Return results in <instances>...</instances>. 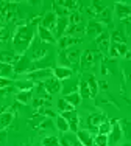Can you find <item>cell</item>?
<instances>
[{
  "mask_svg": "<svg viewBox=\"0 0 131 146\" xmlns=\"http://www.w3.org/2000/svg\"><path fill=\"white\" fill-rule=\"evenodd\" d=\"M37 23H41L39 17H36L33 22L27 23V25L17 27V30L13 34V48L17 54H23V51H27L31 47L34 40V28Z\"/></svg>",
  "mask_w": 131,
  "mask_h": 146,
  "instance_id": "6da1fadb",
  "label": "cell"
},
{
  "mask_svg": "<svg viewBox=\"0 0 131 146\" xmlns=\"http://www.w3.org/2000/svg\"><path fill=\"white\" fill-rule=\"evenodd\" d=\"M81 59V50L77 47L67 48V50H59V62L63 67H75L77 64H80Z\"/></svg>",
  "mask_w": 131,
  "mask_h": 146,
  "instance_id": "7a4b0ae2",
  "label": "cell"
},
{
  "mask_svg": "<svg viewBox=\"0 0 131 146\" xmlns=\"http://www.w3.org/2000/svg\"><path fill=\"white\" fill-rule=\"evenodd\" d=\"M95 65H97V53L92 50H84L81 53V59H80L81 70L84 72L92 70V68H95Z\"/></svg>",
  "mask_w": 131,
  "mask_h": 146,
  "instance_id": "3957f363",
  "label": "cell"
},
{
  "mask_svg": "<svg viewBox=\"0 0 131 146\" xmlns=\"http://www.w3.org/2000/svg\"><path fill=\"white\" fill-rule=\"evenodd\" d=\"M112 123V127H111V132L108 134V145L109 146H116L117 143H120L123 138V131H122V126H120L119 121H111Z\"/></svg>",
  "mask_w": 131,
  "mask_h": 146,
  "instance_id": "277c9868",
  "label": "cell"
},
{
  "mask_svg": "<svg viewBox=\"0 0 131 146\" xmlns=\"http://www.w3.org/2000/svg\"><path fill=\"white\" fill-rule=\"evenodd\" d=\"M47 53H49V48H47V44H44L42 40L37 39L33 40V47H31V59L34 61H39V59L45 58Z\"/></svg>",
  "mask_w": 131,
  "mask_h": 146,
  "instance_id": "5b68a950",
  "label": "cell"
},
{
  "mask_svg": "<svg viewBox=\"0 0 131 146\" xmlns=\"http://www.w3.org/2000/svg\"><path fill=\"white\" fill-rule=\"evenodd\" d=\"M61 117L69 123V129L77 134L80 131V118H78L77 110H69V112H61Z\"/></svg>",
  "mask_w": 131,
  "mask_h": 146,
  "instance_id": "8992f818",
  "label": "cell"
},
{
  "mask_svg": "<svg viewBox=\"0 0 131 146\" xmlns=\"http://www.w3.org/2000/svg\"><path fill=\"white\" fill-rule=\"evenodd\" d=\"M31 59L28 56H25V54H20L19 59L16 61V64L13 65V68H14V73H27L31 70Z\"/></svg>",
  "mask_w": 131,
  "mask_h": 146,
  "instance_id": "52a82bcc",
  "label": "cell"
},
{
  "mask_svg": "<svg viewBox=\"0 0 131 146\" xmlns=\"http://www.w3.org/2000/svg\"><path fill=\"white\" fill-rule=\"evenodd\" d=\"M109 56L111 58H131V53L128 51L126 44H112L111 42V48H109Z\"/></svg>",
  "mask_w": 131,
  "mask_h": 146,
  "instance_id": "ba28073f",
  "label": "cell"
},
{
  "mask_svg": "<svg viewBox=\"0 0 131 146\" xmlns=\"http://www.w3.org/2000/svg\"><path fill=\"white\" fill-rule=\"evenodd\" d=\"M95 44H97L98 50L102 51L103 54H109V48H111V34L103 31L97 39H95Z\"/></svg>",
  "mask_w": 131,
  "mask_h": 146,
  "instance_id": "9c48e42d",
  "label": "cell"
},
{
  "mask_svg": "<svg viewBox=\"0 0 131 146\" xmlns=\"http://www.w3.org/2000/svg\"><path fill=\"white\" fill-rule=\"evenodd\" d=\"M53 76V70L51 68H47V70H34V72H30L27 75L28 81H33V82H44L47 78Z\"/></svg>",
  "mask_w": 131,
  "mask_h": 146,
  "instance_id": "30bf717a",
  "label": "cell"
},
{
  "mask_svg": "<svg viewBox=\"0 0 131 146\" xmlns=\"http://www.w3.org/2000/svg\"><path fill=\"white\" fill-rule=\"evenodd\" d=\"M83 42L81 37H74V36H63L61 39H58V47L59 50H67V48H74L77 45Z\"/></svg>",
  "mask_w": 131,
  "mask_h": 146,
  "instance_id": "8fae6325",
  "label": "cell"
},
{
  "mask_svg": "<svg viewBox=\"0 0 131 146\" xmlns=\"http://www.w3.org/2000/svg\"><path fill=\"white\" fill-rule=\"evenodd\" d=\"M56 22H58V16L55 14V11H50L47 13L45 16L41 19V27H44V28H47L49 31H51V33H55V28H56Z\"/></svg>",
  "mask_w": 131,
  "mask_h": 146,
  "instance_id": "7c38bea8",
  "label": "cell"
},
{
  "mask_svg": "<svg viewBox=\"0 0 131 146\" xmlns=\"http://www.w3.org/2000/svg\"><path fill=\"white\" fill-rule=\"evenodd\" d=\"M103 30H105L103 23H100L98 20H89L88 25H86V34L89 37H95V39L103 33Z\"/></svg>",
  "mask_w": 131,
  "mask_h": 146,
  "instance_id": "4fadbf2b",
  "label": "cell"
},
{
  "mask_svg": "<svg viewBox=\"0 0 131 146\" xmlns=\"http://www.w3.org/2000/svg\"><path fill=\"white\" fill-rule=\"evenodd\" d=\"M42 84H44V87H45V90H47V93H49V95L58 93V92H61V89H63V84H61V81H59V79H56L55 76H50V78H47L45 81L42 82Z\"/></svg>",
  "mask_w": 131,
  "mask_h": 146,
  "instance_id": "5bb4252c",
  "label": "cell"
},
{
  "mask_svg": "<svg viewBox=\"0 0 131 146\" xmlns=\"http://www.w3.org/2000/svg\"><path fill=\"white\" fill-rule=\"evenodd\" d=\"M114 11L117 17H119L120 20H126L128 17H131V6L128 5V3H122V2H117L116 6H114Z\"/></svg>",
  "mask_w": 131,
  "mask_h": 146,
  "instance_id": "9a60e30c",
  "label": "cell"
},
{
  "mask_svg": "<svg viewBox=\"0 0 131 146\" xmlns=\"http://www.w3.org/2000/svg\"><path fill=\"white\" fill-rule=\"evenodd\" d=\"M103 121H106V117L103 115V113H92L91 117L88 118V126H89V132L91 131H95L98 132V126L103 123Z\"/></svg>",
  "mask_w": 131,
  "mask_h": 146,
  "instance_id": "2e32d148",
  "label": "cell"
},
{
  "mask_svg": "<svg viewBox=\"0 0 131 146\" xmlns=\"http://www.w3.org/2000/svg\"><path fill=\"white\" fill-rule=\"evenodd\" d=\"M81 78L88 82L89 90H91V98H95V95L98 93V81L95 79V76L92 75V73H84Z\"/></svg>",
  "mask_w": 131,
  "mask_h": 146,
  "instance_id": "e0dca14e",
  "label": "cell"
},
{
  "mask_svg": "<svg viewBox=\"0 0 131 146\" xmlns=\"http://www.w3.org/2000/svg\"><path fill=\"white\" fill-rule=\"evenodd\" d=\"M37 37H39V40H42L44 44H55L56 42V37L53 36V33L49 31L47 28H44V27H37Z\"/></svg>",
  "mask_w": 131,
  "mask_h": 146,
  "instance_id": "ac0fdd59",
  "label": "cell"
},
{
  "mask_svg": "<svg viewBox=\"0 0 131 146\" xmlns=\"http://www.w3.org/2000/svg\"><path fill=\"white\" fill-rule=\"evenodd\" d=\"M69 27V17H58V22H56V28H55L53 36L61 39V37L66 34V30Z\"/></svg>",
  "mask_w": 131,
  "mask_h": 146,
  "instance_id": "d6986e66",
  "label": "cell"
},
{
  "mask_svg": "<svg viewBox=\"0 0 131 146\" xmlns=\"http://www.w3.org/2000/svg\"><path fill=\"white\" fill-rule=\"evenodd\" d=\"M77 138L80 140V143L83 146H92L94 145V135L92 132H89L88 129H80L77 132Z\"/></svg>",
  "mask_w": 131,
  "mask_h": 146,
  "instance_id": "ffe728a7",
  "label": "cell"
},
{
  "mask_svg": "<svg viewBox=\"0 0 131 146\" xmlns=\"http://www.w3.org/2000/svg\"><path fill=\"white\" fill-rule=\"evenodd\" d=\"M72 68L69 67H63V65H58V67L53 68V76L56 79H59V81H66V79H69L72 76Z\"/></svg>",
  "mask_w": 131,
  "mask_h": 146,
  "instance_id": "44dd1931",
  "label": "cell"
},
{
  "mask_svg": "<svg viewBox=\"0 0 131 146\" xmlns=\"http://www.w3.org/2000/svg\"><path fill=\"white\" fill-rule=\"evenodd\" d=\"M83 33H86V25L84 23H78V25H69L66 30L64 36H74V37H81Z\"/></svg>",
  "mask_w": 131,
  "mask_h": 146,
  "instance_id": "7402d4cb",
  "label": "cell"
},
{
  "mask_svg": "<svg viewBox=\"0 0 131 146\" xmlns=\"http://www.w3.org/2000/svg\"><path fill=\"white\" fill-rule=\"evenodd\" d=\"M19 56H20V54H17L16 51H0V62L14 65L16 61L19 59Z\"/></svg>",
  "mask_w": 131,
  "mask_h": 146,
  "instance_id": "603a6c76",
  "label": "cell"
},
{
  "mask_svg": "<svg viewBox=\"0 0 131 146\" xmlns=\"http://www.w3.org/2000/svg\"><path fill=\"white\" fill-rule=\"evenodd\" d=\"M51 65H53V59H50V58H42V59H39V61H34L33 64H31V70H47V68H50Z\"/></svg>",
  "mask_w": 131,
  "mask_h": 146,
  "instance_id": "cb8c5ba5",
  "label": "cell"
},
{
  "mask_svg": "<svg viewBox=\"0 0 131 146\" xmlns=\"http://www.w3.org/2000/svg\"><path fill=\"white\" fill-rule=\"evenodd\" d=\"M61 146H83L80 143V140L77 138V135H70V134H66L64 137H61Z\"/></svg>",
  "mask_w": 131,
  "mask_h": 146,
  "instance_id": "d4e9b609",
  "label": "cell"
},
{
  "mask_svg": "<svg viewBox=\"0 0 131 146\" xmlns=\"http://www.w3.org/2000/svg\"><path fill=\"white\" fill-rule=\"evenodd\" d=\"M70 79V78H69ZM69 79H66L64 81V84H63V93H64V96L66 95H69V93H75V92H78V81H69Z\"/></svg>",
  "mask_w": 131,
  "mask_h": 146,
  "instance_id": "484cf974",
  "label": "cell"
},
{
  "mask_svg": "<svg viewBox=\"0 0 131 146\" xmlns=\"http://www.w3.org/2000/svg\"><path fill=\"white\" fill-rule=\"evenodd\" d=\"M78 93H80L81 98H91V90H89V86L84 79H80L78 81Z\"/></svg>",
  "mask_w": 131,
  "mask_h": 146,
  "instance_id": "4316f807",
  "label": "cell"
},
{
  "mask_svg": "<svg viewBox=\"0 0 131 146\" xmlns=\"http://www.w3.org/2000/svg\"><path fill=\"white\" fill-rule=\"evenodd\" d=\"M105 8H108L105 3H102V2H94V3H91V6L88 8V13H89V14H92V16H98Z\"/></svg>",
  "mask_w": 131,
  "mask_h": 146,
  "instance_id": "83f0119b",
  "label": "cell"
},
{
  "mask_svg": "<svg viewBox=\"0 0 131 146\" xmlns=\"http://www.w3.org/2000/svg\"><path fill=\"white\" fill-rule=\"evenodd\" d=\"M64 100L70 104V106L77 107V106H80V104H81V100L83 98L80 96V93H78V92H75V93H69V95H66Z\"/></svg>",
  "mask_w": 131,
  "mask_h": 146,
  "instance_id": "f1b7e54d",
  "label": "cell"
},
{
  "mask_svg": "<svg viewBox=\"0 0 131 146\" xmlns=\"http://www.w3.org/2000/svg\"><path fill=\"white\" fill-rule=\"evenodd\" d=\"M11 121H13V113H9V112L0 113V131H3L6 126H9Z\"/></svg>",
  "mask_w": 131,
  "mask_h": 146,
  "instance_id": "f546056e",
  "label": "cell"
},
{
  "mask_svg": "<svg viewBox=\"0 0 131 146\" xmlns=\"http://www.w3.org/2000/svg\"><path fill=\"white\" fill-rule=\"evenodd\" d=\"M31 95H33L31 90H20V92L16 95V100L19 103L27 104V103H30V100H31Z\"/></svg>",
  "mask_w": 131,
  "mask_h": 146,
  "instance_id": "4dcf8cb0",
  "label": "cell"
},
{
  "mask_svg": "<svg viewBox=\"0 0 131 146\" xmlns=\"http://www.w3.org/2000/svg\"><path fill=\"white\" fill-rule=\"evenodd\" d=\"M13 73H14V68H13V65L0 62V78H8V76L13 75Z\"/></svg>",
  "mask_w": 131,
  "mask_h": 146,
  "instance_id": "1f68e13d",
  "label": "cell"
},
{
  "mask_svg": "<svg viewBox=\"0 0 131 146\" xmlns=\"http://www.w3.org/2000/svg\"><path fill=\"white\" fill-rule=\"evenodd\" d=\"M111 42L112 44H125L126 37H125V34H123L120 30H116L114 33L111 34Z\"/></svg>",
  "mask_w": 131,
  "mask_h": 146,
  "instance_id": "d6a6232c",
  "label": "cell"
},
{
  "mask_svg": "<svg viewBox=\"0 0 131 146\" xmlns=\"http://www.w3.org/2000/svg\"><path fill=\"white\" fill-rule=\"evenodd\" d=\"M41 143H42V146H61L59 138L55 137V135H49V137H44Z\"/></svg>",
  "mask_w": 131,
  "mask_h": 146,
  "instance_id": "836d02e7",
  "label": "cell"
},
{
  "mask_svg": "<svg viewBox=\"0 0 131 146\" xmlns=\"http://www.w3.org/2000/svg\"><path fill=\"white\" fill-rule=\"evenodd\" d=\"M97 19H98L100 23H102V22H103V23H111V9H109V8H105V9H103V11L97 16Z\"/></svg>",
  "mask_w": 131,
  "mask_h": 146,
  "instance_id": "e575fe53",
  "label": "cell"
},
{
  "mask_svg": "<svg viewBox=\"0 0 131 146\" xmlns=\"http://www.w3.org/2000/svg\"><path fill=\"white\" fill-rule=\"evenodd\" d=\"M55 124H56L58 131H61V132H67V131H70V129H69V123H67V121H66L61 115H58V117H56V120H55Z\"/></svg>",
  "mask_w": 131,
  "mask_h": 146,
  "instance_id": "d590c367",
  "label": "cell"
},
{
  "mask_svg": "<svg viewBox=\"0 0 131 146\" xmlns=\"http://www.w3.org/2000/svg\"><path fill=\"white\" fill-rule=\"evenodd\" d=\"M78 23H83V16L80 11H74L69 16V25H78Z\"/></svg>",
  "mask_w": 131,
  "mask_h": 146,
  "instance_id": "8d00e7d4",
  "label": "cell"
},
{
  "mask_svg": "<svg viewBox=\"0 0 131 146\" xmlns=\"http://www.w3.org/2000/svg\"><path fill=\"white\" fill-rule=\"evenodd\" d=\"M92 146H109L108 145V135L97 134L94 137V145H92Z\"/></svg>",
  "mask_w": 131,
  "mask_h": 146,
  "instance_id": "74e56055",
  "label": "cell"
},
{
  "mask_svg": "<svg viewBox=\"0 0 131 146\" xmlns=\"http://www.w3.org/2000/svg\"><path fill=\"white\" fill-rule=\"evenodd\" d=\"M58 109H59L61 112H69V110H75V107L70 106V104L66 101L64 98H59V100H58Z\"/></svg>",
  "mask_w": 131,
  "mask_h": 146,
  "instance_id": "f35d334b",
  "label": "cell"
},
{
  "mask_svg": "<svg viewBox=\"0 0 131 146\" xmlns=\"http://www.w3.org/2000/svg\"><path fill=\"white\" fill-rule=\"evenodd\" d=\"M111 127H112V123L111 121H103L102 124L98 126V134H103V135H108L109 132H111Z\"/></svg>",
  "mask_w": 131,
  "mask_h": 146,
  "instance_id": "ab89813d",
  "label": "cell"
},
{
  "mask_svg": "<svg viewBox=\"0 0 131 146\" xmlns=\"http://www.w3.org/2000/svg\"><path fill=\"white\" fill-rule=\"evenodd\" d=\"M58 5L63 6V8H66L67 11H70V9H72V13H74V11H77V8H78L80 3H78V2H58Z\"/></svg>",
  "mask_w": 131,
  "mask_h": 146,
  "instance_id": "60d3db41",
  "label": "cell"
},
{
  "mask_svg": "<svg viewBox=\"0 0 131 146\" xmlns=\"http://www.w3.org/2000/svg\"><path fill=\"white\" fill-rule=\"evenodd\" d=\"M50 101H45V98H34L33 100V107L34 109H41V107H45V106H49Z\"/></svg>",
  "mask_w": 131,
  "mask_h": 146,
  "instance_id": "b9f144b4",
  "label": "cell"
},
{
  "mask_svg": "<svg viewBox=\"0 0 131 146\" xmlns=\"http://www.w3.org/2000/svg\"><path fill=\"white\" fill-rule=\"evenodd\" d=\"M16 86H17L20 90H31V89L34 87V82H33V81H19Z\"/></svg>",
  "mask_w": 131,
  "mask_h": 146,
  "instance_id": "7bdbcfd3",
  "label": "cell"
},
{
  "mask_svg": "<svg viewBox=\"0 0 131 146\" xmlns=\"http://www.w3.org/2000/svg\"><path fill=\"white\" fill-rule=\"evenodd\" d=\"M8 37H9L8 27H3V28H0V42H5V40H8Z\"/></svg>",
  "mask_w": 131,
  "mask_h": 146,
  "instance_id": "ee69618b",
  "label": "cell"
},
{
  "mask_svg": "<svg viewBox=\"0 0 131 146\" xmlns=\"http://www.w3.org/2000/svg\"><path fill=\"white\" fill-rule=\"evenodd\" d=\"M11 84H13V82L9 81L8 78H0V90H2V89H6L8 86H11Z\"/></svg>",
  "mask_w": 131,
  "mask_h": 146,
  "instance_id": "f6af8a7d",
  "label": "cell"
},
{
  "mask_svg": "<svg viewBox=\"0 0 131 146\" xmlns=\"http://www.w3.org/2000/svg\"><path fill=\"white\" fill-rule=\"evenodd\" d=\"M37 113H41V115H47V117H55V112H51V110L45 109V107H41V109L37 110Z\"/></svg>",
  "mask_w": 131,
  "mask_h": 146,
  "instance_id": "bcb514c9",
  "label": "cell"
},
{
  "mask_svg": "<svg viewBox=\"0 0 131 146\" xmlns=\"http://www.w3.org/2000/svg\"><path fill=\"white\" fill-rule=\"evenodd\" d=\"M6 141V132L5 131H0V145H3Z\"/></svg>",
  "mask_w": 131,
  "mask_h": 146,
  "instance_id": "7dc6e473",
  "label": "cell"
},
{
  "mask_svg": "<svg viewBox=\"0 0 131 146\" xmlns=\"http://www.w3.org/2000/svg\"><path fill=\"white\" fill-rule=\"evenodd\" d=\"M125 25H126V31L131 33V17H128V19L125 20Z\"/></svg>",
  "mask_w": 131,
  "mask_h": 146,
  "instance_id": "c3c4849f",
  "label": "cell"
},
{
  "mask_svg": "<svg viewBox=\"0 0 131 146\" xmlns=\"http://www.w3.org/2000/svg\"><path fill=\"white\" fill-rule=\"evenodd\" d=\"M98 84H102V89H103V90H106V89H108V86H106V82H105V81L98 82Z\"/></svg>",
  "mask_w": 131,
  "mask_h": 146,
  "instance_id": "681fc988",
  "label": "cell"
},
{
  "mask_svg": "<svg viewBox=\"0 0 131 146\" xmlns=\"http://www.w3.org/2000/svg\"><path fill=\"white\" fill-rule=\"evenodd\" d=\"M122 146H131L130 143H125V145H122Z\"/></svg>",
  "mask_w": 131,
  "mask_h": 146,
  "instance_id": "f907efd6",
  "label": "cell"
}]
</instances>
